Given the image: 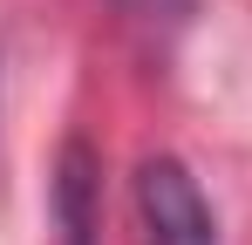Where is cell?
<instances>
[{"label":"cell","mask_w":252,"mask_h":245,"mask_svg":"<svg viewBox=\"0 0 252 245\" xmlns=\"http://www.w3.org/2000/svg\"><path fill=\"white\" fill-rule=\"evenodd\" d=\"M136 225H143V245H218V218L177 157L136 163Z\"/></svg>","instance_id":"cell-1"},{"label":"cell","mask_w":252,"mask_h":245,"mask_svg":"<svg viewBox=\"0 0 252 245\" xmlns=\"http://www.w3.org/2000/svg\"><path fill=\"white\" fill-rule=\"evenodd\" d=\"M116 7H123L129 28H143L150 41H170L191 14H198V0H116Z\"/></svg>","instance_id":"cell-2"}]
</instances>
